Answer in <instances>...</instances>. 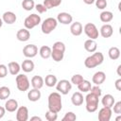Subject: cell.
<instances>
[{
	"instance_id": "1",
	"label": "cell",
	"mask_w": 121,
	"mask_h": 121,
	"mask_svg": "<svg viewBox=\"0 0 121 121\" xmlns=\"http://www.w3.org/2000/svg\"><path fill=\"white\" fill-rule=\"evenodd\" d=\"M62 109L61 95L59 92H53L48 95V110L60 112Z\"/></svg>"
},
{
	"instance_id": "2",
	"label": "cell",
	"mask_w": 121,
	"mask_h": 121,
	"mask_svg": "<svg viewBox=\"0 0 121 121\" xmlns=\"http://www.w3.org/2000/svg\"><path fill=\"white\" fill-rule=\"evenodd\" d=\"M104 61V55L101 52H94L91 56L87 57L84 60V65L87 68H95Z\"/></svg>"
},
{
	"instance_id": "3",
	"label": "cell",
	"mask_w": 121,
	"mask_h": 121,
	"mask_svg": "<svg viewBox=\"0 0 121 121\" xmlns=\"http://www.w3.org/2000/svg\"><path fill=\"white\" fill-rule=\"evenodd\" d=\"M85 102H86V110L89 112H95L98 108V102H99V96L94 95L93 93H89L85 96Z\"/></svg>"
},
{
	"instance_id": "4",
	"label": "cell",
	"mask_w": 121,
	"mask_h": 121,
	"mask_svg": "<svg viewBox=\"0 0 121 121\" xmlns=\"http://www.w3.org/2000/svg\"><path fill=\"white\" fill-rule=\"evenodd\" d=\"M57 26H58L57 19H55L53 17H48L42 23V26H41L42 32L43 34H50L53 30H55Z\"/></svg>"
},
{
	"instance_id": "5",
	"label": "cell",
	"mask_w": 121,
	"mask_h": 121,
	"mask_svg": "<svg viewBox=\"0 0 121 121\" xmlns=\"http://www.w3.org/2000/svg\"><path fill=\"white\" fill-rule=\"evenodd\" d=\"M15 81H16V86H17V89L21 92H26L29 89V86H30V82H29V79L25 75V74H18L16 75V78H15Z\"/></svg>"
},
{
	"instance_id": "6",
	"label": "cell",
	"mask_w": 121,
	"mask_h": 121,
	"mask_svg": "<svg viewBox=\"0 0 121 121\" xmlns=\"http://www.w3.org/2000/svg\"><path fill=\"white\" fill-rule=\"evenodd\" d=\"M41 16L38 15V14H35V13H32L30 15H28L25 21H24V26L26 29H32L34 28L36 26H38L40 23H41Z\"/></svg>"
},
{
	"instance_id": "7",
	"label": "cell",
	"mask_w": 121,
	"mask_h": 121,
	"mask_svg": "<svg viewBox=\"0 0 121 121\" xmlns=\"http://www.w3.org/2000/svg\"><path fill=\"white\" fill-rule=\"evenodd\" d=\"M83 31L89 39L95 40L98 38V35H99L98 29L95 26V25L93 23H87L83 27Z\"/></svg>"
},
{
	"instance_id": "8",
	"label": "cell",
	"mask_w": 121,
	"mask_h": 121,
	"mask_svg": "<svg viewBox=\"0 0 121 121\" xmlns=\"http://www.w3.org/2000/svg\"><path fill=\"white\" fill-rule=\"evenodd\" d=\"M56 89L60 95H67L72 89V83L67 79H60L57 82Z\"/></svg>"
},
{
	"instance_id": "9",
	"label": "cell",
	"mask_w": 121,
	"mask_h": 121,
	"mask_svg": "<svg viewBox=\"0 0 121 121\" xmlns=\"http://www.w3.org/2000/svg\"><path fill=\"white\" fill-rule=\"evenodd\" d=\"M23 54L26 58L27 59H31L34 58L37 54H38V47L35 44H26L25 45V47L23 48Z\"/></svg>"
},
{
	"instance_id": "10",
	"label": "cell",
	"mask_w": 121,
	"mask_h": 121,
	"mask_svg": "<svg viewBox=\"0 0 121 121\" xmlns=\"http://www.w3.org/2000/svg\"><path fill=\"white\" fill-rule=\"evenodd\" d=\"M112 108H108V107H103L99 110L98 112V120L99 121H110L111 117H112Z\"/></svg>"
},
{
	"instance_id": "11",
	"label": "cell",
	"mask_w": 121,
	"mask_h": 121,
	"mask_svg": "<svg viewBox=\"0 0 121 121\" xmlns=\"http://www.w3.org/2000/svg\"><path fill=\"white\" fill-rule=\"evenodd\" d=\"M16 119L17 121H26L28 119V109L26 106L18 107L16 110Z\"/></svg>"
},
{
	"instance_id": "12",
	"label": "cell",
	"mask_w": 121,
	"mask_h": 121,
	"mask_svg": "<svg viewBox=\"0 0 121 121\" xmlns=\"http://www.w3.org/2000/svg\"><path fill=\"white\" fill-rule=\"evenodd\" d=\"M57 21L62 25H70L73 22V16L68 12H60L57 16Z\"/></svg>"
},
{
	"instance_id": "13",
	"label": "cell",
	"mask_w": 121,
	"mask_h": 121,
	"mask_svg": "<svg viewBox=\"0 0 121 121\" xmlns=\"http://www.w3.org/2000/svg\"><path fill=\"white\" fill-rule=\"evenodd\" d=\"M2 20L4 23H6L8 25H12L16 22L17 17H16V14L12 11H6L2 15Z\"/></svg>"
},
{
	"instance_id": "14",
	"label": "cell",
	"mask_w": 121,
	"mask_h": 121,
	"mask_svg": "<svg viewBox=\"0 0 121 121\" xmlns=\"http://www.w3.org/2000/svg\"><path fill=\"white\" fill-rule=\"evenodd\" d=\"M99 34L103 38H110L113 34V28L110 24H105L100 27Z\"/></svg>"
},
{
	"instance_id": "15",
	"label": "cell",
	"mask_w": 121,
	"mask_h": 121,
	"mask_svg": "<svg viewBox=\"0 0 121 121\" xmlns=\"http://www.w3.org/2000/svg\"><path fill=\"white\" fill-rule=\"evenodd\" d=\"M16 38L18 41L20 42H26L29 40L30 38V32L28 29H26V27L25 28H21L17 31L16 33Z\"/></svg>"
},
{
	"instance_id": "16",
	"label": "cell",
	"mask_w": 121,
	"mask_h": 121,
	"mask_svg": "<svg viewBox=\"0 0 121 121\" xmlns=\"http://www.w3.org/2000/svg\"><path fill=\"white\" fill-rule=\"evenodd\" d=\"M82 31H83V26H82L81 23H79V22L71 23L70 32L72 33V35H74V36H79V35H81Z\"/></svg>"
},
{
	"instance_id": "17",
	"label": "cell",
	"mask_w": 121,
	"mask_h": 121,
	"mask_svg": "<svg viewBox=\"0 0 121 121\" xmlns=\"http://www.w3.org/2000/svg\"><path fill=\"white\" fill-rule=\"evenodd\" d=\"M106 79V74L103 71H97L94 74L93 78H92V81L93 83H95V85H100L102 84Z\"/></svg>"
},
{
	"instance_id": "18",
	"label": "cell",
	"mask_w": 121,
	"mask_h": 121,
	"mask_svg": "<svg viewBox=\"0 0 121 121\" xmlns=\"http://www.w3.org/2000/svg\"><path fill=\"white\" fill-rule=\"evenodd\" d=\"M84 48L87 52L89 53H94L96 51L97 48V43L95 42V40H92V39H88L84 42Z\"/></svg>"
},
{
	"instance_id": "19",
	"label": "cell",
	"mask_w": 121,
	"mask_h": 121,
	"mask_svg": "<svg viewBox=\"0 0 121 121\" xmlns=\"http://www.w3.org/2000/svg\"><path fill=\"white\" fill-rule=\"evenodd\" d=\"M34 67H35V64L30 59H26V60H23V62L21 64V69L26 73L32 72L34 70Z\"/></svg>"
},
{
	"instance_id": "20",
	"label": "cell",
	"mask_w": 121,
	"mask_h": 121,
	"mask_svg": "<svg viewBox=\"0 0 121 121\" xmlns=\"http://www.w3.org/2000/svg\"><path fill=\"white\" fill-rule=\"evenodd\" d=\"M41 95H42V94H41L40 89H36V88L31 89L27 93V98L29 101H32V102L38 101L41 98Z\"/></svg>"
},
{
	"instance_id": "21",
	"label": "cell",
	"mask_w": 121,
	"mask_h": 121,
	"mask_svg": "<svg viewBox=\"0 0 121 121\" xmlns=\"http://www.w3.org/2000/svg\"><path fill=\"white\" fill-rule=\"evenodd\" d=\"M83 100H84V97H83V95L81 94V92H75L72 95V96H71L72 104L75 105V106H80V105H82Z\"/></svg>"
},
{
	"instance_id": "22",
	"label": "cell",
	"mask_w": 121,
	"mask_h": 121,
	"mask_svg": "<svg viewBox=\"0 0 121 121\" xmlns=\"http://www.w3.org/2000/svg\"><path fill=\"white\" fill-rule=\"evenodd\" d=\"M5 109H6V111H8L9 112H15L18 109V101L13 98L8 99L5 103Z\"/></svg>"
},
{
	"instance_id": "23",
	"label": "cell",
	"mask_w": 121,
	"mask_h": 121,
	"mask_svg": "<svg viewBox=\"0 0 121 121\" xmlns=\"http://www.w3.org/2000/svg\"><path fill=\"white\" fill-rule=\"evenodd\" d=\"M114 102H115L114 97H113L112 95H110V94L105 95L102 97V99H101V103H102L103 107L112 108V105L114 104Z\"/></svg>"
},
{
	"instance_id": "24",
	"label": "cell",
	"mask_w": 121,
	"mask_h": 121,
	"mask_svg": "<svg viewBox=\"0 0 121 121\" xmlns=\"http://www.w3.org/2000/svg\"><path fill=\"white\" fill-rule=\"evenodd\" d=\"M8 69H9L10 75L16 76V75L19 74V72L21 70V65L16 61H10L8 64Z\"/></svg>"
},
{
	"instance_id": "25",
	"label": "cell",
	"mask_w": 121,
	"mask_h": 121,
	"mask_svg": "<svg viewBox=\"0 0 121 121\" xmlns=\"http://www.w3.org/2000/svg\"><path fill=\"white\" fill-rule=\"evenodd\" d=\"M43 81L47 87H54V86H56L58 79H57V77L55 75L49 74V75L45 76V78H43Z\"/></svg>"
},
{
	"instance_id": "26",
	"label": "cell",
	"mask_w": 121,
	"mask_h": 121,
	"mask_svg": "<svg viewBox=\"0 0 121 121\" xmlns=\"http://www.w3.org/2000/svg\"><path fill=\"white\" fill-rule=\"evenodd\" d=\"M31 85L33 88H36V89H41L43 84H44V81H43V78L41 77V76H34L32 78H31Z\"/></svg>"
},
{
	"instance_id": "27",
	"label": "cell",
	"mask_w": 121,
	"mask_h": 121,
	"mask_svg": "<svg viewBox=\"0 0 121 121\" xmlns=\"http://www.w3.org/2000/svg\"><path fill=\"white\" fill-rule=\"evenodd\" d=\"M99 19L101 22L103 23H109L111 22L112 19H113V14L112 11H109V10H104L100 13L99 15Z\"/></svg>"
},
{
	"instance_id": "28",
	"label": "cell",
	"mask_w": 121,
	"mask_h": 121,
	"mask_svg": "<svg viewBox=\"0 0 121 121\" xmlns=\"http://www.w3.org/2000/svg\"><path fill=\"white\" fill-rule=\"evenodd\" d=\"M51 51H52L51 47H49L47 45H43L39 50V54L43 59L46 60L51 57Z\"/></svg>"
},
{
	"instance_id": "29",
	"label": "cell",
	"mask_w": 121,
	"mask_h": 121,
	"mask_svg": "<svg viewBox=\"0 0 121 121\" xmlns=\"http://www.w3.org/2000/svg\"><path fill=\"white\" fill-rule=\"evenodd\" d=\"M77 86H78V91L81 92V93H88V92L90 91L91 87H92L91 82H90L89 80H86V79H83V80H82L78 85H77Z\"/></svg>"
},
{
	"instance_id": "30",
	"label": "cell",
	"mask_w": 121,
	"mask_h": 121,
	"mask_svg": "<svg viewBox=\"0 0 121 121\" xmlns=\"http://www.w3.org/2000/svg\"><path fill=\"white\" fill-rule=\"evenodd\" d=\"M108 55H109V58H110L111 60H115L119 59V57H120V50H119L118 47L112 46V47H111V48L109 49Z\"/></svg>"
},
{
	"instance_id": "31",
	"label": "cell",
	"mask_w": 121,
	"mask_h": 121,
	"mask_svg": "<svg viewBox=\"0 0 121 121\" xmlns=\"http://www.w3.org/2000/svg\"><path fill=\"white\" fill-rule=\"evenodd\" d=\"M51 57H52L53 60H55L56 62H59V61H60V60H63L64 52L60 51V50H57V49H52V51H51Z\"/></svg>"
},
{
	"instance_id": "32",
	"label": "cell",
	"mask_w": 121,
	"mask_h": 121,
	"mask_svg": "<svg viewBox=\"0 0 121 121\" xmlns=\"http://www.w3.org/2000/svg\"><path fill=\"white\" fill-rule=\"evenodd\" d=\"M61 4V0H44L43 1V5L47 9L59 7Z\"/></svg>"
},
{
	"instance_id": "33",
	"label": "cell",
	"mask_w": 121,
	"mask_h": 121,
	"mask_svg": "<svg viewBox=\"0 0 121 121\" xmlns=\"http://www.w3.org/2000/svg\"><path fill=\"white\" fill-rule=\"evenodd\" d=\"M10 95V89L7 86L0 87V100L8 99Z\"/></svg>"
},
{
	"instance_id": "34",
	"label": "cell",
	"mask_w": 121,
	"mask_h": 121,
	"mask_svg": "<svg viewBox=\"0 0 121 121\" xmlns=\"http://www.w3.org/2000/svg\"><path fill=\"white\" fill-rule=\"evenodd\" d=\"M22 8L25 9V10H31L35 8V3H34V0H23L22 2Z\"/></svg>"
},
{
	"instance_id": "35",
	"label": "cell",
	"mask_w": 121,
	"mask_h": 121,
	"mask_svg": "<svg viewBox=\"0 0 121 121\" xmlns=\"http://www.w3.org/2000/svg\"><path fill=\"white\" fill-rule=\"evenodd\" d=\"M45 119L48 121H56L58 119V112H55L48 110L45 112Z\"/></svg>"
},
{
	"instance_id": "36",
	"label": "cell",
	"mask_w": 121,
	"mask_h": 121,
	"mask_svg": "<svg viewBox=\"0 0 121 121\" xmlns=\"http://www.w3.org/2000/svg\"><path fill=\"white\" fill-rule=\"evenodd\" d=\"M83 77L79 74H75L72 78H71V83L72 84H75V85H78L82 80H83Z\"/></svg>"
},
{
	"instance_id": "37",
	"label": "cell",
	"mask_w": 121,
	"mask_h": 121,
	"mask_svg": "<svg viewBox=\"0 0 121 121\" xmlns=\"http://www.w3.org/2000/svg\"><path fill=\"white\" fill-rule=\"evenodd\" d=\"M77 119V115L73 112H67L62 117V121H75Z\"/></svg>"
},
{
	"instance_id": "38",
	"label": "cell",
	"mask_w": 121,
	"mask_h": 121,
	"mask_svg": "<svg viewBox=\"0 0 121 121\" xmlns=\"http://www.w3.org/2000/svg\"><path fill=\"white\" fill-rule=\"evenodd\" d=\"M52 49H57V50L65 52V44L62 42H56V43H53Z\"/></svg>"
},
{
	"instance_id": "39",
	"label": "cell",
	"mask_w": 121,
	"mask_h": 121,
	"mask_svg": "<svg viewBox=\"0 0 121 121\" xmlns=\"http://www.w3.org/2000/svg\"><path fill=\"white\" fill-rule=\"evenodd\" d=\"M95 7L98 9H106V7L108 5L106 0H95Z\"/></svg>"
},
{
	"instance_id": "40",
	"label": "cell",
	"mask_w": 121,
	"mask_h": 121,
	"mask_svg": "<svg viewBox=\"0 0 121 121\" xmlns=\"http://www.w3.org/2000/svg\"><path fill=\"white\" fill-rule=\"evenodd\" d=\"M89 92H91V93H93L94 95H97V96H101V89L99 88V85H95V86H92L91 87V89H90V91Z\"/></svg>"
},
{
	"instance_id": "41",
	"label": "cell",
	"mask_w": 121,
	"mask_h": 121,
	"mask_svg": "<svg viewBox=\"0 0 121 121\" xmlns=\"http://www.w3.org/2000/svg\"><path fill=\"white\" fill-rule=\"evenodd\" d=\"M8 75V67L5 64H0V78H5Z\"/></svg>"
},
{
	"instance_id": "42",
	"label": "cell",
	"mask_w": 121,
	"mask_h": 121,
	"mask_svg": "<svg viewBox=\"0 0 121 121\" xmlns=\"http://www.w3.org/2000/svg\"><path fill=\"white\" fill-rule=\"evenodd\" d=\"M112 107H113V112L114 113H117V114H120L121 113V101L114 102V104L112 105Z\"/></svg>"
},
{
	"instance_id": "43",
	"label": "cell",
	"mask_w": 121,
	"mask_h": 121,
	"mask_svg": "<svg viewBox=\"0 0 121 121\" xmlns=\"http://www.w3.org/2000/svg\"><path fill=\"white\" fill-rule=\"evenodd\" d=\"M35 9H36V10L39 13H44V12L47 11V9L44 7L43 4H37V5H35Z\"/></svg>"
},
{
	"instance_id": "44",
	"label": "cell",
	"mask_w": 121,
	"mask_h": 121,
	"mask_svg": "<svg viewBox=\"0 0 121 121\" xmlns=\"http://www.w3.org/2000/svg\"><path fill=\"white\" fill-rule=\"evenodd\" d=\"M114 86H115V88H116L117 91H121V78H118V79L115 80Z\"/></svg>"
},
{
	"instance_id": "45",
	"label": "cell",
	"mask_w": 121,
	"mask_h": 121,
	"mask_svg": "<svg viewBox=\"0 0 121 121\" xmlns=\"http://www.w3.org/2000/svg\"><path fill=\"white\" fill-rule=\"evenodd\" d=\"M5 113H6V109H5V107L0 106V119L4 117Z\"/></svg>"
},
{
	"instance_id": "46",
	"label": "cell",
	"mask_w": 121,
	"mask_h": 121,
	"mask_svg": "<svg viewBox=\"0 0 121 121\" xmlns=\"http://www.w3.org/2000/svg\"><path fill=\"white\" fill-rule=\"evenodd\" d=\"M95 0H83V2H84L85 4H87V5H92V4L95 3Z\"/></svg>"
},
{
	"instance_id": "47",
	"label": "cell",
	"mask_w": 121,
	"mask_h": 121,
	"mask_svg": "<svg viewBox=\"0 0 121 121\" xmlns=\"http://www.w3.org/2000/svg\"><path fill=\"white\" fill-rule=\"evenodd\" d=\"M30 120H31V121H34V120L42 121V118H41V117H39V116H33V117H30Z\"/></svg>"
},
{
	"instance_id": "48",
	"label": "cell",
	"mask_w": 121,
	"mask_h": 121,
	"mask_svg": "<svg viewBox=\"0 0 121 121\" xmlns=\"http://www.w3.org/2000/svg\"><path fill=\"white\" fill-rule=\"evenodd\" d=\"M120 68H121V65H118V67H117V74H118V76H121V74H120Z\"/></svg>"
},
{
	"instance_id": "49",
	"label": "cell",
	"mask_w": 121,
	"mask_h": 121,
	"mask_svg": "<svg viewBox=\"0 0 121 121\" xmlns=\"http://www.w3.org/2000/svg\"><path fill=\"white\" fill-rule=\"evenodd\" d=\"M3 23H4V22H3V20L0 18V28H1V26H3Z\"/></svg>"
},
{
	"instance_id": "50",
	"label": "cell",
	"mask_w": 121,
	"mask_h": 121,
	"mask_svg": "<svg viewBox=\"0 0 121 121\" xmlns=\"http://www.w3.org/2000/svg\"><path fill=\"white\" fill-rule=\"evenodd\" d=\"M120 119H121V116H120V114H119V116H117L115 120H116V121H118V120H120Z\"/></svg>"
}]
</instances>
